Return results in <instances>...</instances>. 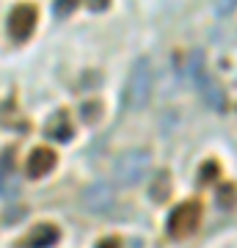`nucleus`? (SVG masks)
I'll use <instances>...</instances> for the list:
<instances>
[{
	"label": "nucleus",
	"instance_id": "4",
	"mask_svg": "<svg viewBox=\"0 0 237 248\" xmlns=\"http://www.w3.org/2000/svg\"><path fill=\"white\" fill-rule=\"evenodd\" d=\"M199 221H202V204L199 202H182L179 207L171 210L166 226L174 237H185V234H193Z\"/></svg>",
	"mask_w": 237,
	"mask_h": 248
},
{
	"label": "nucleus",
	"instance_id": "1",
	"mask_svg": "<svg viewBox=\"0 0 237 248\" xmlns=\"http://www.w3.org/2000/svg\"><path fill=\"white\" fill-rule=\"evenodd\" d=\"M155 89V66L149 58H138L132 63L130 78H127V89H124V102L130 110H143L152 99Z\"/></svg>",
	"mask_w": 237,
	"mask_h": 248
},
{
	"label": "nucleus",
	"instance_id": "16",
	"mask_svg": "<svg viewBox=\"0 0 237 248\" xmlns=\"http://www.w3.org/2000/svg\"><path fill=\"white\" fill-rule=\"evenodd\" d=\"M97 248H119V240L116 237H105V240H99Z\"/></svg>",
	"mask_w": 237,
	"mask_h": 248
},
{
	"label": "nucleus",
	"instance_id": "8",
	"mask_svg": "<svg viewBox=\"0 0 237 248\" xmlns=\"http://www.w3.org/2000/svg\"><path fill=\"white\" fill-rule=\"evenodd\" d=\"M58 237H61L58 226H53V223H39V226H33L31 234L19 243V248H53L55 243H58Z\"/></svg>",
	"mask_w": 237,
	"mask_h": 248
},
{
	"label": "nucleus",
	"instance_id": "6",
	"mask_svg": "<svg viewBox=\"0 0 237 248\" xmlns=\"http://www.w3.org/2000/svg\"><path fill=\"white\" fill-rule=\"evenodd\" d=\"M80 202H83V207H86L88 213L105 215V213H111V210H113L116 196H113V190H111V185L97 182V185H91V187H86V190H83Z\"/></svg>",
	"mask_w": 237,
	"mask_h": 248
},
{
	"label": "nucleus",
	"instance_id": "3",
	"mask_svg": "<svg viewBox=\"0 0 237 248\" xmlns=\"http://www.w3.org/2000/svg\"><path fill=\"white\" fill-rule=\"evenodd\" d=\"M193 80H196V91L202 94V99L212 110H223L226 105V94L221 89V83L212 78V72L207 69V63H204L202 55H196L193 58Z\"/></svg>",
	"mask_w": 237,
	"mask_h": 248
},
{
	"label": "nucleus",
	"instance_id": "10",
	"mask_svg": "<svg viewBox=\"0 0 237 248\" xmlns=\"http://www.w3.org/2000/svg\"><path fill=\"white\" fill-rule=\"evenodd\" d=\"M158 179H160V182H155V185H152V199H155V202H166L168 193H171V179H168L166 171H160Z\"/></svg>",
	"mask_w": 237,
	"mask_h": 248
},
{
	"label": "nucleus",
	"instance_id": "7",
	"mask_svg": "<svg viewBox=\"0 0 237 248\" xmlns=\"http://www.w3.org/2000/svg\"><path fill=\"white\" fill-rule=\"evenodd\" d=\"M55 163H58V157H55V152L50 149V146H36V149L28 155L25 174L31 179H42L44 174H50V171L55 169Z\"/></svg>",
	"mask_w": 237,
	"mask_h": 248
},
{
	"label": "nucleus",
	"instance_id": "12",
	"mask_svg": "<svg viewBox=\"0 0 237 248\" xmlns=\"http://www.w3.org/2000/svg\"><path fill=\"white\" fill-rule=\"evenodd\" d=\"M78 9V0H55V17H66V14H72V11Z\"/></svg>",
	"mask_w": 237,
	"mask_h": 248
},
{
	"label": "nucleus",
	"instance_id": "17",
	"mask_svg": "<svg viewBox=\"0 0 237 248\" xmlns=\"http://www.w3.org/2000/svg\"><path fill=\"white\" fill-rule=\"evenodd\" d=\"M215 177V163H207L204 166V174H202V182H207V179H212Z\"/></svg>",
	"mask_w": 237,
	"mask_h": 248
},
{
	"label": "nucleus",
	"instance_id": "14",
	"mask_svg": "<svg viewBox=\"0 0 237 248\" xmlns=\"http://www.w3.org/2000/svg\"><path fill=\"white\" fill-rule=\"evenodd\" d=\"M235 9H237V0H215V11L221 17H229Z\"/></svg>",
	"mask_w": 237,
	"mask_h": 248
},
{
	"label": "nucleus",
	"instance_id": "5",
	"mask_svg": "<svg viewBox=\"0 0 237 248\" xmlns=\"http://www.w3.org/2000/svg\"><path fill=\"white\" fill-rule=\"evenodd\" d=\"M36 17H39V11H36L33 3H19V6H14L11 14H9V22H6L9 36L17 39V42L28 39V36L33 33V28H36Z\"/></svg>",
	"mask_w": 237,
	"mask_h": 248
},
{
	"label": "nucleus",
	"instance_id": "13",
	"mask_svg": "<svg viewBox=\"0 0 237 248\" xmlns=\"http://www.w3.org/2000/svg\"><path fill=\"white\" fill-rule=\"evenodd\" d=\"M218 204H221V207H232V204H235V187H232V185H223V187H221Z\"/></svg>",
	"mask_w": 237,
	"mask_h": 248
},
{
	"label": "nucleus",
	"instance_id": "2",
	"mask_svg": "<svg viewBox=\"0 0 237 248\" xmlns=\"http://www.w3.org/2000/svg\"><path fill=\"white\" fill-rule=\"evenodd\" d=\"M152 169V155L146 149H127L113 160V182L122 187H132L143 182Z\"/></svg>",
	"mask_w": 237,
	"mask_h": 248
},
{
	"label": "nucleus",
	"instance_id": "9",
	"mask_svg": "<svg viewBox=\"0 0 237 248\" xmlns=\"http://www.w3.org/2000/svg\"><path fill=\"white\" fill-rule=\"evenodd\" d=\"M44 135H47V138H53V141H69V138H72V122H69V116L63 113V110H58V113L47 122Z\"/></svg>",
	"mask_w": 237,
	"mask_h": 248
},
{
	"label": "nucleus",
	"instance_id": "15",
	"mask_svg": "<svg viewBox=\"0 0 237 248\" xmlns=\"http://www.w3.org/2000/svg\"><path fill=\"white\" fill-rule=\"evenodd\" d=\"M111 0H88V9L91 11H105Z\"/></svg>",
	"mask_w": 237,
	"mask_h": 248
},
{
	"label": "nucleus",
	"instance_id": "11",
	"mask_svg": "<svg viewBox=\"0 0 237 248\" xmlns=\"http://www.w3.org/2000/svg\"><path fill=\"white\" fill-rule=\"evenodd\" d=\"M80 113H83V122H86V124H97L99 119H102V102H97V99L83 102Z\"/></svg>",
	"mask_w": 237,
	"mask_h": 248
}]
</instances>
